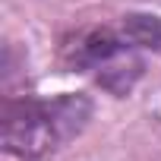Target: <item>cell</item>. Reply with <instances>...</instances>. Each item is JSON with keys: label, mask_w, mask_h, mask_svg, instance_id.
Returning <instances> with one entry per match:
<instances>
[{"label": "cell", "mask_w": 161, "mask_h": 161, "mask_svg": "<svg viewBox=\"0 0 161 161\" xmlns=\"http://www.w3.org/2000/svg\"><path fill=\"white\" fill-rule=\"evenodd\" d=\"M92 117L82 95H60L54 101L19 98L3 104V145L19 158H41L73 139Z\"/></svg>", "instance_id": "6da1fadb"}, {"label": "cell", "mask_w": 161, "mask_h": 161, "mask_svg": "<svg viewBox=\"0 0 161 161\" xmlns=\"http://www.w3.org/2000/svg\"><path fill=\"white\" fill-rule=\"evenodd\" d=\"M126 38L133 44H145V47H161V22L155 16H130L123 25Z\"/></svg>", "instance_id": "7a4b0ae2"}]
</instances>
